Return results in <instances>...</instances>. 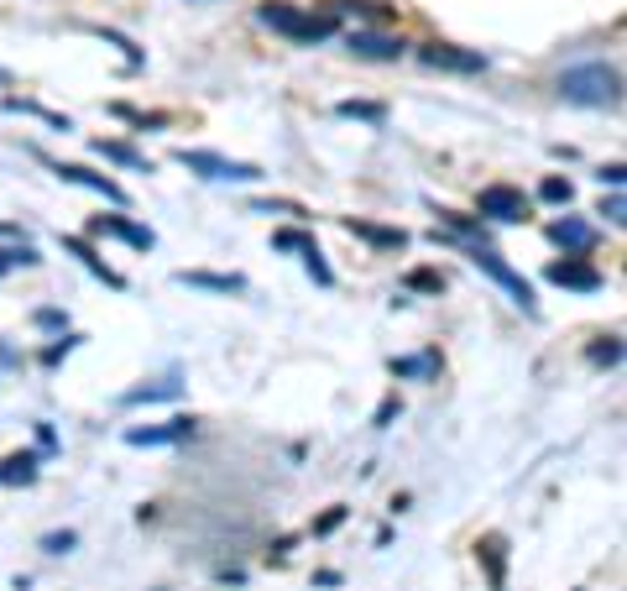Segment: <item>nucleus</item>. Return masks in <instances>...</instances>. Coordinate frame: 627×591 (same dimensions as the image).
Listing matches in <instances>:
<instances>
[{"label":"nucleus","mask_w":627,"mask_h":591,"mask_svg":"<svg viewBox=\"0 0 627 591\" xmlns=\"http://www.w3.org/2000/svg\"><path fill=\"white\" fill-rule=\"evenodd\" d=\"M346 48H351L355 59H403V48H408V42L392 38V32H351Z\"/></svg>","instance_id":"obj_10"},{"label":"nucleus","mask_w":627,"mask_h":591,"mask_svg":"<svg viewBox=\"0 0 627 591\" xmlns=\"http://www.w3.org/2000/svg\"><path fill=\"white\" fill-rule=\"evenodd\" d=\"M42 550H47V555H68V550H74V534H47V539H42Z\"/></svg>","instance_id":"obj_29"},{"label":"nucleus","mask_w":627,"mask_h":591,"mask_svg":"<svg viewBox=\"0 0 627 591\" xmlns=\"http://www.w3.org/2000/svg\"><path fill=\"white\" fill-rule=\"evenodd\" d=\"M346 231L372 246H408V231H387V225H366V220H346Z\"/></svg>","instance_id":"obj_16"},{"label":"nucleus","mask_w":627,"mask_h":591,"mask_svg":"<svg viewBox=\"0 0 627 591\" xmlns=\"http://www.w3.org/2000/svg\"><path fill=\"white\" fill-rule=\"evenodd\" d=\"M262 27H273L277 38L288 42H330L334 38V17H314V11H298L288 0H267L262 11H256Z\"/></svg>","instance_id":"obj_2"},{"label":"nucleus","mask_w":627,"mask_h":591,"mask_svg":"<svg viewBox=\"0 0 627 591\" xmlns=\"http://www.w3.org/2000/svg\"><path fill=\"white\" fill-rule=\"evenodd\" d=\"M178 393H183L178 382H157V388H131L126 403H168V398H178Z\"/></svg>","instance_id":"obj_20"},{"label":"nucleus","mask_w":627,"mask_h":591,"mask_svg":"<svg viewBox=\"0 0 627 591\" xmlns=\"http://www.w3.org/2000/svg\"><path fill=\"white\" fill-rule=\"evenodd\" d=\"M256 215H304L298 204H256Z\"/></svg>","instance_id":"obj_34"},{"label":"nucleus","mask_w":627,"mask_h":591,"mask_svg":"<svg viewBox=\"0 0 627 591\" xmlns=\"http://www.w3.org/2000/svg\"><path fill=\"white\" fill-rule=\"evenodd\" d=\"M183 288H210V294H246V277L241 273H173Z\"/></svg>","instance_id":"obj_14"},{"label":"nucleus","mask_w":627,"mask_h":591,"mask_svg":"<svg viewBox=\"0 0 627 591\" xmlns=\"http://www.w3.org/2000/svg\"><path fill=\"white\" fill-rule=\"evenodd\" d=\"M68 351H74V336L63 340V346H47V356H42V361H47V367H59V361H63Z\"/></svg>","instance_id":"obj_32"},{"label":"nucleus","mask_w":627,"mask_h":591,"mask_svg":"<svg viewBox=\"0 0 627 591\" xmlns=\"http://www.w3.org/2000/svg\"><path fill=\"white\" fill-rule=\"evenodd\" d=\"M602 215L612 220V225H623V194H612V199H602Z\"/></svg>","instance_id":"obj_31"},{"label":"nucleus","mask_w":627,"mask_h":591,"mask_svg":"<svg viewBox=\"0 0 627 591\" xmlns=\"http://www.w3.org/2000/svg\"><path fill=\"white\" fill-rule=\"evenodd\" d=\"M95 152H99V158H110V162H120V168H137V173H152V162L141 158L137 147H126V141H95Z\"/></svg>","instance_id":"obj_17"},{"label":"nucleus","mask_w":627,"mask_h":591,"mask_svg":"<svg viewBox=\"0 0 627 591\" xmlns=\"http://www.w3.org/2000/svg\"><path fill=\"white\" fill-rule=\"evenodd\" d=\"M549 283L554 288H575V294H596L607 277L596 273L591 262H581V256H565V262H549Z\"/></svg>","instance_id":"obj_7"},{"label":"nucleus","mask_w":627,"mask_h":591,"mask_svg":"<svg viewBox=\"0 0 627 591\" xmlns=\"http://www.w3.org/2000/svg\"><path fill=\"white\" fill-rule=\"evenodd\" d=\"M549 241L565 246V252H591V246H596V231H591L586 220L560 215V220H549Z\"/></svg>","instance_id":"obj_11"},{"label":"nucleus","mask_w":627,"mask_h":591,"mask_svg":"<svg viewBox=\"0 0 627 591\" xmlns=\"http://www.w3.org/2000/svg\"><path fill=\"white\" fill-rule=\"evenodd\" d=\"M273 246H277V252H309L314 241L304 236V231H277V236H273Z\"/></svg>","instance_id":"obj_26"},{"label":"nucleus","mask_w":627,"mask_h":591,"mask_svg":"<svg viewBox=\"0 0 627 591\" xmlns=\"http://www.w3.org/2000/svg\"><path fill=\"white\" fill-rule=\"evenodd\" d=\"M434 372V356H408V361H392V377H424Z\"/></svg>","instance_id":"obj_23"},{"label":"nucleus","mask_w":627,"mask_h":591,"mask_svg":"<svg viewBox=\"0 0 627 591\" xmlns=\"http://www.w3.org/2000/svg\"><path fill=\"white\" fill-rule=\"evenodd\" d=\"M304 267H309V277L319 283V288H330V283H334L330 262H325V252H319V246H309V252H304Z\"/></svg>","instance_id":"obj_21"},{"label":"nucleus","mask_w":627,"mask_h":591,"mask_svg":"<svg viewBox=\"0 0 627 591\" xmlns=\"http://www.w3.org/2000/svg\"><path fill=\"white\" fill-rule=\"evenodd\" d=\"M623 173H627L623 162H612V168H602V173H596V178H602V183H612V189H623Z\"/></svg>","instance_id":"obj_33"},{"label":"nucleus","mask_w":627,"mask_h":591,"mask_svg":"<svg viewBox=\"0 0 627 591\" xmlns=\"http://www.w3.org/2000/svg\"><path fill=\"white\" fill-rule=\"evenodd\" d=\"M38 482V451H17L0 461V487H32Z\"/></svg>","instance_id":"obj_15"},{"label":"nucleus","mask_w":627,"mask_h":591,"mask_svg":"<svg viewBox=\"0 0 627 591\" xmlns=\"http://www.w3.org/2000/svg\"><path fill=\"white\" fill-rule=\"evenodd\" d=\"M346 524V508H334V513H325L319 524H314V534H330V529H340Z\"/></svg>","instance_id":"obj_30"},{"label":"nucleus","mask_w":627,"mask_h":591,"mask_svg":"<svg viewBox=\"0 0 627 591\" xmlns=\"http://www.w3.org/2000/svg\"><path fill=\"white\" fill-rule=\"evenodd\" d=\"M6 84H11V74H6V68H0V89H6Z\"/></svg>","instance_id":"obj_35"},{"label":"nucleus","mask_w":627,"mask_h":591,"mask_svg":"<svg viewBox=\"0 0 627 591\" xmlns=\"http://www.w3.org/2000/svg\"><path fill=\"white\" fill-rule=\"evenodd\" d=\"M408 288H418V294H439V288H445V277L429 273V267H418V273H408Z\"/></svg>","instance_id":"obj_25"},{"label":"nucleus","mask_w":627,"mask_h":591,"mask_svg":"<svg viewBox=\"0 0 627 591\" xmlns=\"http://www.w3.org/2000/svg\"><path fill=\"white\" fill-rule=\"evenodd\" d=\"M439 225H450L455 236H466L470 246H491V241H487V231H481V225H476V220H470V215H460V210H439Z\"/></svg>","instance_id":"obj_18"},{"label":"nucleus","mask_w":627,"mask_h":591,"mask_svg":"<svg viewBox=\"0 0 627 591\" xmlns=\"http://www.w3.org/2000/svg\"><path fill=\"white\" fill-rule=\"evenodd\" d=\"M418 59L429 63V68H450V74H481L487 68V53H466V48H450V42L418 48Z\"/></svg>","instance_id":"obj_6"},{"label":"nucleus","mask_w":627,"mask_h":591,"mask_svg":"<svg viewBox=\"0 0 627 591\" xmlns=\"http://www.w3.org/2000/svg\"><path fill=\"white\" fill-rule=\"evenodd\" d=\"M17 262H21V267H38L42 256L32 252V246H6V252H0V277L11 273V267H17Z\"/></svg>","instance_id":"obj_22"},{"label":"nucleus","mask_w":627,"mask_h":591,"mask_svg":"<svg viewBox=\"0 0 627 591\" xmlns=\"http://www.w3.org/2000/svg\"><path fill=\"white\" fill-rule=\"evenodd\" d=\"M95 236H120L126 246H137V252H152L157 236L147 231V225H131V220H120V215H99L95 220Z\"/></svg>","instance_id":"obj_13"},{"label":"nucleus","mask_w":627,"mask_h":591,"mask_svg":"<svg viewBox=\"0 0 627 591\" xmlns=\"http://www.w3.org/2000/svg\"><path fill=\"white\" fill-rule=\"evenodd\" d=\"M539 194H544L549 204H570L575 189H570V178H544V189H539Z\"/></svg>","instance_id":"obj_24"},{"label":"nucleus","mask_w":627,"mask_h":591,"mask_svg":"<svg viewBox=\"0 0 627 591\" xmlns=\"http://www.w3.org/2000/svg\"><path fill=\"white\" fill-rule=\"evenodd\" d=\"M63 241V252L68 256H78V262H84V267H89V273L99 277V283H105V288H126V277L116 273V267H105V256L95 252V246H89V241L84 236H59Z\"/></svg>","instance_id":"obj_9"},{"label":"nucleus","mask_w":627,"mask_h":591,"mask_svg":"<svg viewBox=\"0 0 627 591\" xmlns=\"http://www.w3.org/2000/svg\"><path fill=\"white\" fill-rule=\"evenodd\" d=\"M476 210H481L487 220H502V225H512V220L529 215V199H523V189H512V183H491V189H481Z\"/></svg>","instance_id":"obj_5"},{"label":"nucleus","mask_w":627,"mask_h":591,"mask_svg":"<svg viewBox=\"0 0 627 591\" xmlns=\"http://www.w3.org/2000/svg\"><path fill=\"white\" fill-rule=\"evenodd\" d=\"M617 356H623V346H617V336H612L607 346H596V351H591V361H596V367H612Z\"/></svg>","instance_id":"obj_28"},{"label":"nucleus","mask_w":627,"mask_h":591,"mask_svg":"<svg viewBox=\"0 0 627 591\" xmlns=\"http://www.w3.org/2000/svg\"><path fill=\"white\" fill-rule=\"evenodd\" d=\"M194 434V419H168V424H152V430H126V445H178Z\"/></svg>","instance_id":"obj_12"},{"label":"nucleus","mask_w":627,"mask_h":591,"mask_svg":"<svg viewBox=\"0 0 627 591\" xmlns=\"http://www.w3.org/2000/svg\"><path fill=\"white\" fill-rule=\"evenodd\" d=\"M53 173H59L63 183H78V189H95V194H105L110 204H126V189H120L116 178L89 173V168H78V162H53Z\"/></svg>","instance_id":"obj_8"},{"label":"nucleus","mask_w":627,"mask_h":591,"mask_svg":"<svg viewBox=\"0 0 627 591\" xmlns=\"http://www.w3.org/2000/svg\"><path fill=\"white\" fill-rule=\"evenodd\" d=\"M560 95L570 105H591V110H612L623 99V74L617 63H575L560 74Z\"/></svg>","instance_id":"obj_1"},{"label":"nucleus","mask_w":627,"mask_h":591,"mask_svg":"<svg viewBox=\"0 0 627 591\" xmlns=\"http://www.w3.org/2000/svg\"><path fill=\"white\" fill-rule=\"evenodd\" d=\"M340 116H361V120H382V105H366V99H346Z\"/></svg>","instance_id":"obj_27"},{"label":"nucleus","mask_w":627,"mask_h":591,"mask_svg":"<svg viewBox=\"0 0 627 591\" xmlns=\"http://www.w3.org/2000/svg\"><path fill=\"white\" fill-rule=\"evenodd\" d=\"M466 252H470V262H476V267H481V273L497 283V288H508V298L518 304V309H523V315H539V298H533L529 277L512 273V267H508V262H502L497 252H491V246H466Z\"/></svg>","instance_id":"obj_3"},{"label":"nucleus","mask_w":627,"mask_h":591,"mask_svg":"<svg viewBox=\"0 0 627 591\" xmlns=\"http://www.w3.org/2000/svg\"><path fill=\"white\" fill-rule=\"evenodd\" d=\"M476 550H481V560H487L491 587H502V539H497V534H487V539H481Z\"/></svg>","instance_id":"obj_19"},{"label":"nucleus","mask_w":627,"mask_h":591,"mask_svg":"<svg viewBox=\"0 0 627 591\" xmlns=\"http://www.w3.org/2000/svg\"><path fill=\"white\" fill-rule=\"evenodd\" d=\"M178 162L189 168V173H199V178H215V183H256V178H267L256 162H235V158H220V152H178Z\"/></svg>","instance_id":"obj_4"}]
</instances>
